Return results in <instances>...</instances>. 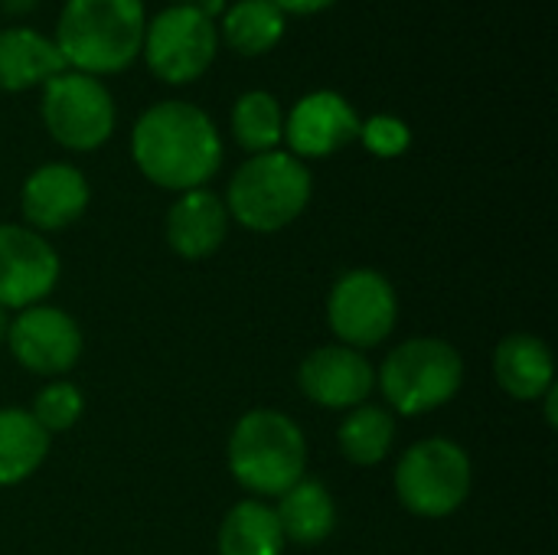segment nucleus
<instances>
[{
    "mask_svg": "<svg viewBox=\"0 0 558 555\" xmlns=\"http://www.w3.org/2000/svg\"><path fill=\"white\" fill-rule=\"evenodd\" d=\"M131 154L150 183L190 193L203 190L219 170L222 141L203 108L190 101H157L137 118Z\"/></svg>",
    "mask_w": 558,
    "mask_h": 555,
    "instance_id": "f257e3e1",
    "label": "nucleus"
},
{
    "mask_svg": "<svg viewBox=\"0 0 558 555\" xmlns=\"http://www.w3.org/2000/svg\"><path fill=\"white\" fill-rule=\"evenodd\" d=\"M144 0H65L56 23V49L85 75L124 72L144 46Z\"/></svg>",
    "mask_w": 558,
    "mask_h": 555,
    "instance_id": "f03ea898",
    "label": "nucleus"
},
{
    "mask_svg": "<svg viewBox=\"0 0 558 555\" xmlns=\"http://www.w3.org/2000/svg\"><path fill=\"white\" fill-rule=\"evenodd\" d=\"M304 435L284 412L255 409L235 422L229 435V471L245 491L258 497H281L304 481Z\"/></svg>",
    "mask_w": 558,
    "mask_h": 555,
    "instance_id": "7ed1b4c3",
    "label": "nucleus"
},
{
    "mask_svg": "<svg viewBox=\"0 0 558 555\" xmlns=\"http://www.w3.org/2000/svg\"><path fill=\"white\" fill-rule=\"evenodd\" d=\"M311 190V170L294 154H252L229 180L226 213L252 232H278L307 209Z\"/></svg>",
    "mask_w": 558,
    "mask_h": 555,
    "instance_id": "20e7f679",
    "label": "nucleus"
},
{
    "mask_svg": "<svg viewBox=\"0 0 558 555\" xmlns=\"http://www.w3.org/2000/svg\"><path fill=\"white\" fill-rule=\"evenodd\" d=\"M464 379L461 353L438 337H415L396 347L383 370L379 389L402 415H425L451 402Z\"/></svg>",
    "mask_w": 558,
    "mask_h": 555,
    "instance_id": "39448f33",
    "label": "nucleus"
},
{
    "mask_svg": "<svg viewBox=\"0 0 558 555\" xmlns=\"http://www.w3.org/2000/svg\"><path fill=\"white\" fill-rule=\"evenodd\" d=\"M396 494L418 517H448L471 494V458L448 438H425L402 455Z\"/></svg>",
    "mask_w": 558,
    "mask_h": 555,
    "instance_id": "423d86ee",
    "label": "nucleus"
},
{
    "mask_svg": "<svg viewBox=\"0 0 558 555\" xmlns=\"http://www.w3.org/2000/svg\"><path fill=\"white\" fill-rule=\"evenodd\" d=\"M144 62L167 85L196 82L219 52L216 20L199 13L193 3L160 10L144 26Z\"/></svg>",
    "mask_w": 558,
    "mask_h": 555,
    "instance_id": "0eeeda50",
    "label": "nucleus"
},
{
    "mask_svg": "<svg viewBox=\"0 0 558 555\" xmlns=\"http://www.w3.org/2000/svg\"><path fill=\"white\" fill-rule=\"evenodd\" d=\"M43 121L56 144L69 150H95L114 131V98L85 72H59L43 85Z\"/></svg>",
    "mask_w": 558,
    "mask_h": 555,
    "instance_id": "6e6552de",
    "label": "nucleus"
},
{
    "mask_svg": "<svg viewBox=\"0 0 558 555\" xmlns=\"http://www.w3.org/2000/svg\"><path fill=\"white\" fill-rule=\"evenodd\" d=\"M327 317L343 347H376L383 343L399 317V301L392 285L369 268H356L337 278L327 298Z\"/></svg>",
    "mask_w": 558,
    "mask_h": 555,
    "instance_id": "1a4fd4ad",
    "label": "nucleus"
},
{
    "mask_svg": "<svg viewBox=\"0 0 558 555\" xmlns=\"http://www.w3.org/2000/svg\"><path fill=\"white\" fill-rule=\"evenodd\" d=\"M7 340L16 363L36 376H62L82 357L78 324L65 311L46 304L20 311V317H13L7 330Z\"/></svg>",
    "mask_w": 558,
    "mask_h": 555,
    "instance_id": "9d476101",
    "label": "nucleus"
},
{
    "mask_svg": "<svg viewBox=\"0 0 558 555\" xmlns=\"http://www.w3.org/2000/svg\"><path fill=\"white\" fill-rule=\"evenodd\" d=\"M59 281L56 249L26 226H0V304L33 307Z\"/></svg>",
    "mask_w": 558,
    "mask_h": 555,
    "instance_id": "9b49d317",
    "label": "nucleus"
},
{
    "mask_svg": "<svg viewBox=\"0 0 558 555\" xmlns=\"http://www.w3.org/2000/svg\"><path fill=\"white\" fill-rule=\"evenodd\" d=\"M356 137H360L356 108L340 92L330 88L304 95L284 118V141L298 160L330 157Z\"/></svg>",
    "mask_w": 558,
    "mask_h": 555,
    "instance_id": "f8f14e48",
    "label": "nucleus"
},
{
    "mask_svg": "<svg viewBox=\"0 0 558 555\" xmlns=\"http://www.w3.org/2000/svg\"><path fill=\"white\" fill-rule=\"evenodd\" d=\"M298 383L304 396L324 409H356L373 396L376 373L353 347H320L301 363Z\"/></svg>",
    "mask_w": 558,
    "mask_h": 555,
    "instance_id": "ddd939ff",
    "label": "nucleus"
},
{
    "mask_svg": "<svg viewBox=\"0 0 558 555\" xmlns=\"http://www.w3.org/2000/svg\"><path fill=\"white\" fill-rule=\"evenodd\" d=\"M23 219L43 232L72 226L88 206V180L72 164H46L33 170L20 193Z\"/></svg>",
    "mask_w": 558,
    "mask_h": 555,
    "instance_id": "4468645a",
    "label": "nucleus"
},
{
    "mask_svg": "<svg viewBox=\"0 0 558 555\" xmlns=\"http://www.w3.org/2000/svg\"><path fill=\"white\" fill-rule=\"evenodd\" d=\"M229 232L226 203L209 190L180 193V200L167 213V242L177 255L196 262L209 258Z\"/></svg>",
    "mask_w": 558,
    "mask_h": 555,
    "instance_id": "2eb2a0df",
    "label": "nucleus"
},
{
    "mask_svg": "<svg viewBox=\"0 0 558 555\" xmlns=\"http://www.w3.org/2000/svg\"><path fill=\"white\" fill-rule=\"evenodd\" d=\"M494 373L507 396L520 402L543 399L556 386L553 350L533 334H510L494 353Z\"/></svg>",
    "mask_w": 558,
    "mask_h": 555,
    "instance_id": "dca6fc26",
    "label": "nucleus"
},
{
    "mask_svg": "<svg viewBox=\"0 0 558 555\" xmlns=\"http://www.w3.org/2000/svg\"><path fill=\"white\" fill-rule=\"evenodd\" d=\"M65 59L56 43L29 26H10L0 33V88L26 92L46 85L59 72H65Z\"/></svg>",
    "mask_w": 558,
    "mask_h": 555,
    "instance_id": "f3484780",
    "label": "nucleus"
},
{
    "mask_svg": "<svg viewBox=\"0 0 558 555\" xmlns=\"http://www.w3.org/2000/svg\"><path fill=\"white\" fill-rule=\"evenodd\" d=\"M275 517L281 523L284 543H298V546H317L337 527L333 497L317 481H298L291 491H284Z\"/></svg>",
    "mask_w": 558,
    "mask_h": 555,
    "instance_id": "a211bd4d",
    "label": "nucleus"
},
{
    "mask_svg": "<svg viewBox=\"0 0 558 555\" xmlns=\"http://www.w3.org/2000/svg\"><path fill=\"white\" fill-rule=\"evenodd\" d=\"M49 455V435L23 409H0V487L20 484Z\"/></svg>",
    "mask_w": 558,
    "mask_h": 555,
    "instance_id": "6ab92c4d",
    "label": "nucleus"
},
{
    "mask_svg": "<svg viewBox=\"0 0 558 555\" xmlns=\"http://www.w3.org/2000/svg\"><path fill=\"white\" fill-rule=\"evenodd\" d=\"M284 533L268 504L242 500L219 527V555H281Z\"/></svg>",
    "mask_w": 558,
    "mask_h": 555,
    "instance_id": "aec40b11",
    "label": "nucleus"
},
{
    "mask_svg": "<svg viewBox=\"0 0 558 555\" xmlns=\"http://www.w3.org/2000/svg\"><path fill=\"white\" fill-rule=\"evenodd\" d=\"M284 13L271 0H239L222 13V39L242 56H262L284 36Z\"/></svg>",
    "mask_w": 558,
    "mask_h": 555,
    "instance_id": "412c9836",
    "label": "nucleus"
},
{
    "mask_svg": "<svg viewBox=\"0 0 558 555\" xmlns=\"http://www.w3.org/2000/svg\"><path fill=\"white\" fill-rule=\"evenodd\" d=\"M337 438H340L343 458H350L360 468H369L389 455V448L396 442V419L379 406H356L343 419Z\"/></svg>",
    "mask_w": 558,
    "mask_h": 555,
    "instance_id": "4be33fe9",
    "label": "nucleus"
},
{
    "mask_svg": "<svg viewBox=\"0 0 558 555\" xmlns=\"http://www.w3.org/2000/svg\"><path fill=\"white\" fill-rule=\"evenodd\" d=\"M232 134L252 154L278 150V144L284 141V114L278 98L262 88L239 95L232 108Z\"/></svg>",
    "mask_w": 558,
    "mask_h": 555,
    "instance_id": "5701e85b",
    "label": "nucleus"
},
{
    "mask_svg": "<svg viewBox=\"0 0 558 555\" xmlns=\"http://www.w3.org/2000/svg\"><path fill=\"white\" fill-rule=\"evenodd\" d=\"M82 409H85V402H82L78 386H72V383H65V379H59V383H49V386L36 396V402H33V412H29V415L36 419V425H39L46 435H52V432H65V429H72V425L78 422Z\"/></svg>",
    "mask_w": 558,
    "mask_h": 555,
    "instance_id": "b1692460",
    "label": "nucleus"
},
{
    "mask_svg": "<svg viewBox=\"0 0 558 555\" xmlns=\"http://www.w3.org/2000/svg\"><path fill=\"white\" fill-rule=\"evenodd\" d=\"M360 141L369 154L376 157H402L412 144V131L402 118L396 114H373L360 121Z\"/></svg>",
    "mask_w": 558,
    "mask_h": 555,
    "instance_id": "393cba45",
    "label": "nucleus"
},
{
    "mask_svg": "<svg viewBox=\"0 0 558 555\" xmlns=\"http://www.w3.org/2000/svg\"><path fill=\"white\" fill-rule=\"evenodd\" d=\"M281 13H294V16H311V13H320L327 10L330 3L337 0H271Z\"/></svg>",
    "mask_w": 558,
    "mask_h": 555,
    "instance_id": "a878e982",
    "label": "nucleus"
},
{
    "mask_svg": "<svg viewBox=\"0 0 558 555\" xmlns=\"http://www.w3.org/2000/svg\"><path fill=\"white\" fill-rule=\"evenodd\" d=\"M193 7H196L199 13H206L209 20H216V16H222V13H226V0H196Z\"/></svg>",
    "mask_w": 558,
    "mask_h": 555,
    "instance_id": "bb28decb",
    "label": "nucleus"
},
{
    "mask_svg": "<svg viewBox=\"0 0 558 555\" xmlns=\"http://www.w3.org/2000/svg\"><path fill=\"white\" fill-rule=\"evenodd\" d=\"M36 3H39V0H0L3 13H13V16H23V13H29Z\"/></svg>",
    "mask_w": 558,
    "mask_h": 555,
    "instance_id": "cd10ccee",
    "label": "nucleus"
},
{
    "mask_svg": "<svg viewBox=\"0 0 558 555\" xmlns=\"http://www.w3.org/2000/svg\"><path fill=\"white\" fill-rule=\"evenodd\" d=\"M7 330H10V317H7V307L0 304V343L7 340Z\"/></svg>",
    "mask_w": 558,
    "mask_h": 555,
    "instance_id": "c85d7f7f",
    "label": "nucleus"
},
{
    "mask_svg": "<svg viewBox=\"0 0 558 555\" xmlns=\"http://www.w3.org/2000/svg\"><path fill=\"white\" fill-rule=\"evenodd\" d=\"M177 3H196V0H177Z\"/></svg>",
    "mask_w": 558,
    "mask_h": 555,
    "instance_id": "c756f323",
    "label": "nucleus"
}]
</instances>
